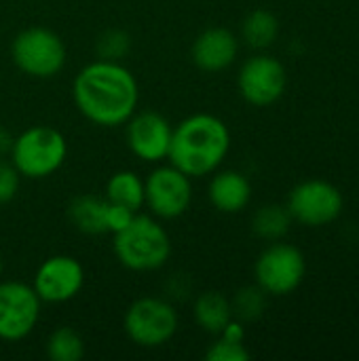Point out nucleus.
Here are the masks:
<instances>
[{
    "label": "nucleus",
    "instance_id": "5701e85b",
    "mask_svg": "<svg viewBox=\"0 0 359 361\" xmlns=\"http://www.w3.org/2000/svg\"><path fill=\"white\" fill-rule=\"evenodd\" d=\"M231 307H233V317H237L241 324L254 322L267 309V292L258 286L241 288L231 300Z\"/></svg>",
    "mask_w": 359,
    "mask_h": 361
},
{
    "label": "nucleus",
    "instance_id": "f257e3e1",
    "mask_svg": "<svg viewBox=\"0 0 359 361\" xmlns=\"http://www.w3.org/2000/svg\"><path fill=\"white\" fill-rule=\"evenodd\" d=\"M78 112L97 127H121L140 104V87L121 61L95 59L78 70L72 85Z\"/></svg>",
    "mask_w": 359,
    "mask_h": 361
},
{
    "label": "nucleus",
    "instance_id": "f03ea898",
    "mask_svg": "<svg viewBox=\"0 0 359 361\" xmlns=\"http://www.w3.org/2000/svg\"><path fill=\"white\" fill-rule=\"evenodd\" d=\"M231 133L222 118L214 114H190L174 127L167 161L188 178L214 173L226 159Z\"/></svg>",
    "mask_w": 359,
    "mask_h": 361
},
{
    "label": "nucleus",
    "instance_id": "a878e982",
    "mask_svg": "<svg viewBox=\"0 0 359 361\" xmlns=\"http://www.w3.org/2000/svg\"><path fill=\"white\" fill-rule=\"evenodd\" d=\"M135 214H140V212H131V209H127L123 205L108 203V209H106V228H108V233L114 235V233L123 231L133 220Z\"/></svg>",
    "mask_w": 359,
    "mask_h": 361
},
{
    "label": "nucleus",
    "instance_id": "4be33fe9",
    "mask_svg": "<svg viewBox=\"0 0 359 361\" xmlns=\"http://www.w3.org/2000/svg\"><path fill=\"white\" fill-rule=\"evenodd\" d=\"M290 224H292V216H290L288 207H281L277 203L260 207L252 220L254 233L264 241H279L281 237L288 235Z\"/></svg>",
    "mask_w": 359,
    "mask_h": 361
},
{
    "label": "nucleus",
    "instance_id": "aec40b11",
    "mask_svg": "<svg viewBox=\"0 0 359 361\" xmlns=\"http://www.w3.org/2000/svg\"><path fill=\"white\" fill-rule=\"evenodd\" d=\"M279 34V21L271 11H252L241 25V36L252 49H267L275 42Z\"/></svg>",
    "mask_w": 359,
    "mask_h": 361
},
{
    "label": "nucleus",
    "instance_id": "f8f14e48",
    "mask_svg": "<svg viewBox=\"0 0 359 361\" xmlns=\"http://www.w3.org/2000/svg\"><path fill=\"white\" fill-rule=\"evenodd\" d=\"M343 209V197L336 186L309 180L298 184L288 199V212L292 220H298L307 226H324L339 218Z\"/></svg>",
    "mask_w": 359,
    "mask_h": 361
},
{
    "label": "nucleus",
    "instance_id": "2eb2a0df",
    "mask_svg": "<svg viewBox=\"0 0 359 361\" xmlns=\"http://www.w3.org/2000/svg\"><path fill=\"white\" fill-rule=\"evenodd\" d=\"M209 203L222 214H239L248 207L252 199V184L250 180L235 169L214 171V178L207 186Z\"/></svg>",
    "mask_w": 359,
    "mask_h": 361
},
{
    "label": "nucleus",
    "instance_id": "1a4fd4ad",
    "mask_svg": "<svg viewBox=\"0 0 359 361\" xmlns=\"http://www.w3.org/2000/svg\"><path fill=\"white\" fill-rule=\"evenodd\" d=\"M305 256L290 243H271L256 260V286L271 296L294 292L305 279Z\"/></svg>",
    "mask_w": 359,
    "mask_h": 361
},
{
    "label": "nucleus",
    "instance_id": "9b49d317",
    "mask_svg": "<svg viewBox=\"0 0 359 361\" xmlns=\"http://www.w3.org/2000/svg\"><path fill=\"white\" fill-rule=\"evenodd\" d=\"M286 82H288V74L284 63L271 55L250 57L237 74L239 93L252 106L275 104L284 95Z\"/></svg>",
    "mask_w": 359,
    "mask_h": 361
},
{
    "label": "nucleus",
    "instance_id": "4468645a",
    "mask_svg": "<svg viewBox=\"0 0 359 361\" xmlns=\"http://www.w3.org/2000/svg\"><path fill=\"white\" fill-rule=\"evenodd\" d=\"M239 55V40L226 27L203 30L190 47V59L201 72H222L235 63Z\"/></svg>",
    "mask_w": 359,
    "mask_h": 361
},
{
    "label": "nucleus",
    "instance_id": "412c9836",
    "mask_svg": "<svg viewBox=\"0 0 359 361\" xmlns=\"http://www.w3.org/2000/svg\"><path fill=\"white\" fill-rule=\"evenodd\" d=\"M85 351L87 347L83 336L70 326H59L44 343V353L51 361H80L85 357Z\"/></svg>",
    "mask_w": 359,
    "mask_h": 361
},
{
    "label": "nucleus",
    "instance_id": "20e7f679",
    "mask_svg": "<svg viewBox=\"0 0 359 361\" xmlns=\"http://www.w3.org/2000/svg\"><path fill=\"white\" fill-rule=\"evenodd\" d=\"M8 159L21 178L44 180L66 163L68 142L61 131L47 125H34L13 137Z\"/></svg>",
    "mask_w": 359,
    "mask_h": 361
},
{
    "label": "nucleus",
    "instance_id": "f3484780",
    "mask_svg": "<svg viewBox=\"0 0 359 361\" xmlns=\"http://www.w3.org/2000/svg\"><path fill=\"white\" fill-rule=\"evenodd\" d=\"M193 317L201 330L214 336H218L235 319L231 300L222 292H216V290H209L197 296L193 305Z\"/></svg>",
    "mask_w": 359,
    "mask_h": 361
},
{
    "label": "nucleus",
    "instance_id": "7ed1b4c3",
    "mask_svg": "<svg viewBox=\"0 0 359 361\" xmlns=\"http://www.w3.org/2000/svg\"><path fill=\"white\" fill-rule=\"evenodd\" d=\"M116 260L133 273H152L171 258V237L154 216L135 214L133 220L112 235Z\"/></svg>",
    "mask_w": 359,
    "mask_h": 361
},
{
    "label": "nucleus",
    "instance_id": "0eeeda50",
    "mask_svg": "<svg viewBox=\"0 0 359 361\" xmlns=\"http://www.w3.org/2000/svg\"><path fill=\"white\" fill-rule=\"evenodd\" d=\"M193 178L178 167L159 165L144 180V207L159 220H176L190 209Z\"/></svg>",
    "mask_w": 359,
    "mask_h": 361
},
{
    "label": "nucleus",
    "instance_id": "9d476101",
    "mask_svg": "<svg viewBox=\"0 0 359 361\" xmlns=\"http://www.w3.org/2000/svg\"><path fill=\"white\" fill-rule=\"evenodd\" d=\"M85 286L83 264L68 254H55L47 258L34 275L32 288L47 305H63L74 300Z\"/></svg>",
    "mask_w": 359,
    "mask_h": 361
},
{
    "label": "nucleus",
    "instance_id": "dca6fc26",
    "mask_svg": "<svg viewBox=\"0 0 359 361\" xmlns=\"http://www.w3.org/2000/svg\"><path fill=\"white\" fill-rule=\"evenodd\" d=\"M106 209L108 201L99 195H78L68 205L70 224L83 235H108L106 228Z\"/></svg>",
    "mask_w": 359,
    "mask_h": 361
},
{
    "label": "nucleus",
    "instance_id": "cd10ccee",
    "mask_svg": "<svg viewBox=\"0 0 359 361\" xmlns=\"http://www.w3.org/2000/svg\"><path fill=\"white\" fill-rule=\"evenodd\" d=\"M2 273H4V260H2V254H0V279H2Z\"/></svg>",
    "mask_w": 359,
    "mask_h": 361
},
{
    "label": "nucleus",
    "instance_id": "6e6552de",
    "mask_svg": "<svg viewBox=\"0 0 359 361\" xmlns=\"http://www.w3.org/2000/svg\"><path fill=\"white\" fill-rule=\"evenodd\" d=\"M42 300L32 283L0 279V341L19 343L28 338L40 322Z\"/></svg>",
    "mask_w": 359,
    "mask_h": 361
},
{
    "label": "nucleus",
    "instance_id": "a211bd4d",
    "mask_svg": "<svg viewBox=\"0 0 359 361\" xmlns=\"http://www.w3.org/2000/svg\"><path fill=\"white\" fill-rule=\"evenodd\" d=\"M104 197L108 203H116L131 212H140L144 207V180L131 169H121L112 173L110 180L106 182Z\"/></svg>",
    "mask_w": 359,
    "mask_h": 361
},
{
    "label": "nucleus",
    "instance_id": "b1692460",
    "mask_svg": "<svg viewBox=\"0 0 359 361\" xmlns=\"http://www.w3.org/2000/svg\"><path fill=\"white\" fill-rule=\"evenodd\" d=\"M131 51V38L125 30H106L95 40L97 59L121 61Z\"/></svg>",
    "mask_w": 359,
    "mask_h": 361
},
{
    "label": "nucleus",
    "instance_id": "6ab92c4d",
    "mask_svg": "<svg viewBox=\"0 0 359 361\" xmlns=\"http://www.w3.org/2000/svg\"><path fill=\"white\" fill-rule=\"evenodd\" d=\"M252 357L245 349V330L239 319H233L205 351L207 361H248Z\"/></svg>",
    "mask_w": 359,
    "mask_h": 361
},
{
    "label": "nucleus",
    "instance_id": "39448f33",
    "mask_svg": "<svg viewBox=\"0 0 359 361\" xmlns=\"http://www.w3.org/2000/svg\"><path fill=\"white\" fill-rule=\"evenodd\" d=\"M11 59L23 74L44 80L63 70L68 49L57 32L42 25H32L13 38Z\"/></svg>",
    "mask_w": 359,
    "mask_h": 361
},
{
    "label": "nucleus",
    "instance_id": "ddd939ff",
    "mask_svg": "<svg viewBox=\"0 0 359 361\" xmlns=\"http://www.w3.org/2000/svg\"><path fill=\"white\" fill-rule=\"evenodd\" d=\"M125 127V140L133 157L144 163L167 161L174 127L163 114L152 110L135 112Z\"/></svg>",
    "mask_w": 359,
    "mask_h": 361
},
{
    "label": "nucleus",
    "instance_id": "393cba45",
    "mask_svg": "<svg viewBox=\"0 0 359 361\" xmlns=\"http://www.w3.org/2000/svg\"><path fill=\"white\" fill-rule=\"evenodd\" d=\"M19 184H21V176L11 165V161L8 163L0 161V205L15 199V195L19 192Z\"/></svg>",
    "mask_w": 359,
    "mask_h": 361
},
{
    "label": "nucleus",
    "instance_id": "423d86ee",
    "mask_svg": "<svg viewBox=\"0 0 359 361\" xmlns=\"http://www.w3.org/2000/svg\"><path fill=\"white\" fill-rule=\"evenodd\" d=\"M123 328L133 345L142 349H159L178 334L180 317L169 300L142 296L127 307Z\"/></svg>",
    "mask_w": 359,
    "mask_h": 361
},
{
    "label": "nucleus",
    "instance_id": "bb28decb",
    "mask_svg": "<svg viewBox=\"0 0 359 361\" xmlns=\"http://www.w3.org/2000/svg\"><path fill=\"white\" fill-rule=\"evenodd\" d=\"M11 144H13V137H11L4 129H0V157H2V154H8Z\"/></svg>",
    "mask_w": 359,
    "mask_h": 361
}]
</instances>
